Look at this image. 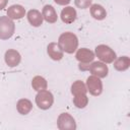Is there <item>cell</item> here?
<instances>
[{
	"label": "cell",
	"instance_id": "cell-17",
	"mask_svg": "<svg viewBox=\"0 0 130 130\" xmlns=\"http://www.w3.org/2000/svg\"><path fill=\"white\" fill-rule=\"evenodd\" d=\"M16 110L20 115H27L32 110V103L27 99H20L16 103Z\"/></svg>",
	"mask_w": 130,
	"mask_h": 130
},
{
	"label": "cell",
	"instance_id": "cell-10",
	"mask_svg": "<svg viewBox=\"0 0 130 130\" xmlns=\"http://www.w3.org/2000/svg\"><path fill=\"white\" fill-rule=\"evenodd\" d=\"M77 17V12L76 9L73 8L72 6H66L62 9L61 13H60V18L61 20L66 23V24H70L72 22H74L76 20Z\"/></svg>",
	"mask_w": 130,
	"mask_h": 130
},
{
	"label": "cell",
	"instance_id": "cell-22",
	"mask_svg": "<svg viewBox=\"0 0 130 130\" xmlns=\"http://www.w3.org/2000/svg\"><path fill=\"white\" fill-rule=\"evenodd\" d=\"M54 1H55L56 4L62 5V6H66V5H68L71 2V0H54Z\"/></svg>",
	"mask_w": 130,
	"mask_h": 130
},
{
	"label": "cell",
	"instance_id": "cell-12",
	"mask_svg": "<svg viewBox=\"0 0 130 130\" xmlns=\"http://www.w3.org/2000/svg\"><path fill=\"white\" fill-rule=\"evenodd\" d=\"M47 53L49 55V57L54 60V61H60L63 59L64 57V52L60 49V47L58 46L57 43H50L47 47Z\"/></svg>",
	"mask_w": 130,
	"mask_h": 130
},
{
	"label": "cell",
	"instance_id": "cell-8",
	"mask_svg": "<svg viewBox=\"0 0 130 130\" xmlns=\"http://www.w3.org/2000/svg\"><path fill=\"white\" fill-rule=\"evenodd\" d=\"M95 55L94 52H92L91 50L87 49V48H80L76 50V54H75V58L79 63L82 64H89L93 61Z\"/></svg>",
	"mask_w": 130,
	"mask_h": 130
},
{
	"label": "cell",
	"instance_id": "cell-7",
	"mask_svg": "<svg viewBox=\"0 0 130 130\" xmlns=\"http://www.w3.org/2000/svg\"><path fill=\"white\" fill-rule=\"evenodd\" d=\"M87 70L92 74L100 78H105L109 73V68L106 65V63L102 61H95L91 62V64L88 66Z\"/></svg>",
	"mask_w": 130,
	"mask_h": 130
},
{
	"label": "cell",
	"instance_id": "cell-16",
	"mask_svg": "<svg viewBox=\"0 0 130 130\" xmlns=\"http://www.w3.org/2000/svg\"><path fill=\"white\" fill-rule=\"evenodd\" d=\"M114 68L117 71H126L130 67V58L128 56H120L114 60Z\"/></svg>",
	"mask_w": 130,
	"mask_h": 130
},
{
	"label": "cell",
	"instance_id": "cell-5",
	"mask_svg": "<svg viewBox=\"0 0 130 130\" xmlns=\"http://www.w3.org/2000/svg\"><path fill=\"white\" fill-rule=\"evenodd\" d=\"M86 89L87 91L94 96H99L100 94H102L103 92V82L101 80L100 77L95 76V75H90L87 77L86 79Z\"/></svg>",
	"mask_w": 130,
	"mask_h": 130
},
{
	"label": "cell",
	"instance_id": "cell-1",
	"mask_svg": "<svg viewBox=\"0 0 130 130\" xmlns=\"http://www.w3.org/2000/svg\"><path fill=\"white\" fill-rule=\"evenodd\" d=\"M78 38L75 34L71 31H65L59 36L57 44L63 52L67 54H73L78 48Z\"/></svg>",
	"mask_w": 130,
	"mask_h": 130
},
{
	"label": "cell",
	"instance_id": "cell-14",
	"mask_svg": "<svg viewBox=\"0 0 130 130\" xmlns=\"http://www.w3.org/2000/svg\"><path fill=\"white\" fill-rule=\"evenodd\" d=\"M26 17H27V20H28L29 24L31 26H35V27L41 26L43 21H44L43 15H42V13L38 9H30V10H28V12L26 13Z\"/></svg>",
	"mask_w": 130,
	"mask_h": 130
},
{
	"label": "cell",
	"instance_id": "cell-11",
	"mask_svg": "<svg viewBox=\"0 0 130 130\" xmlns=\"http://www.w3.org/2000/svg\"><path fill=\"white\" fill-rule=\"evenodd\" d=\"M7 16L11 19H20L25 15V8L20 4H13L7 8Z\"/></svg>",
	"mask_w": 130,
	"mask_h": 130
},
{
	"label": "cell",
	"instance_id": "cell-9",
	"mask_svg": "<svg viewBox=\"0 0 130 130\" xmlns=\"http://www.w3.org/2000/svg\"><path fill=\"white\" fill-rule=\"evenodd\" d=\"M4 61L9 67H16L21 61V56L18 51L14 49H8L4 54Z\"/></svg>",
	"mask_w": 130,
	"mask_h": 130
},
{
	"label": "cell",
	"instance_id": "cell-2",
	"mask_svg": "<svg viewBox=\"0 0 130 130\" xmlns=\"http://www.w3.org/2000/svg\"><path fill=\"white\" fill-rule=\"evenodd\" d=\"M94 55L95 57H98V59L106 64H110L113 63L114 60L117 58V55L115 53V51L107 46V45H98L94 49Z\"/></svg>",
	"mask_w": 130,
	"mask_h": 130
},
{
	"label": "cell",
	"instance_id": "cell-15",
	"mask_svg": "<svg viewBox=\"0 0 130 130\" xmlns=\"http://www.w3.org/2000/svg\"><path fill=\"white\" fill-rule=\"evenodd\" d=\"M89 12H90V15L96 20H103L107 16V11L104 8V6H102L101 4H98V3L90 5Z\"/></svg>",
	"mask_w": 130,
	"mask_h": 130
},
{
	"label": "cell",
	"instance_id": "cell-13",
	"mask_svg": "<svg viewBox=\"0 0 130 130\" xmlns=\"http://www.w3.org/2000/svg\"><path fill=\"white\" fill-rule=\"evenodd\" d=\"M42 15H43L44 20L47 21L48 23H55L58 19V14H57L55 8L50 4H47L43 7Z\"/></svg>",
	"mask_w": 130,
	"mask_h": 130
},
{
	"label": "cell",
	"instance_id": "cell-18",
	"mask_svg": "<svg viewBox=\"0 0 130 130\" xmlns=\"http://www.w3.org/2000/svg\"><path fill=\"white\" fill-rule=\"evenodd\" d=\"M31 87L36 91H40L43 89H47L48 87V82L46 78H44L41 75H37L31 79Z\"/></svg>",
	"mask_w": 130,
	"mask_h": 130
},
{
	"label": "cell",
	"instance_id": "cell-3",
	"mask_svg": "<svg viewBox=\"0 0 130 130\" xmlns=\"http://www.w3.org/2000/svg\"><path fill=\"white\" fill-rule=\"evenodd\" d=\"M15 31V23L13 19L7 15L0 16V40L10 39Z\"/></svg>",
	"mask_w": 130,
	"mask_h": 130
},
{
	"label": "cell",
	"instance_id": "cell-6",
	"mask_svg": "<svg viewBox=\"0 0 130 130\" xmlns=\"http://www.w3.org/2000/svg\"><path fill=\"white\" fill-rule=\"evenodd\" d=\"M57 127L59 130H75V119L68 113H61L57 118Z\"/></svg>",
	"mask_w": 130,
	"mask_h": 130
},
{
	"label": "cell",
	"instance_id": "cell-4",
	"mask_svg": "<svg viewBox=\"0 0 130 130\" xmlns=\"http://www.w3.org/2000/svg\"><path fill=\"white\" fill-rule=\"evenodd\" d=\"M35 102H36V105L38 106L39 109L46 111V110H49L53 106L54 95L50 90L43 89V90L38 91L36 99H35Z\"/></svg>",
	"mask_w": 130,
	"mask_h": 130
},
{
	"label": "cell",
	"instance_id": "cell-19",
	"mask_svg": "<svg viewBox=\"0 0 130 130\" xmlns=\"http://www.w3.org/2000/svg\"><path fill=\"white\" fill-rule=\"evenodd\" d=\"M87 89H86V85L83 81L81 80H76L71 84V93L73 95H77V94H86Z\"/></svg>",
	"mask_w": 130,
	"mask_h": 130
},
{
	"label": "cell",
	"instance_id": "cell-21",
	"mask_svg": "<svg viewBox=\"0 0 130 130\" xmlns=\"http://www.w3.org/2000/svg\"><path fill=\"white\" fill-rule=\"evenodd\" d=\"M92 0H74V4L79 9H86L89 8L91 5Z\"/></svg>",
	"mask_w": 130,
	"mask_h": 130
},
{
	"label": "cell",
	"instance_id": "cell-23",
	"mask_svg": "<svg viewBox=\"0 0 130 130\" xmlns=\"http://www.w3.org/2000/svg\"><path fill=\"white\" fill-rule=\"evenodd\" d=\"M8 3V0H0V10L4 9Z\"/></svg>",
	"mask_w": 130,
	"mask_h": 130
},
{
	"label": "cell",
	"instance_id": "cell-20",
	"mask_svg": "<svg viewBox=\"0 0 130 130\" xmlns=\"http://www.w3.org/2000/svg\"><path fill=\"white\" fill-rule=\"evenodd\" d=\"M73 104L77 109H84L88 104V98L86 94L73 95Z\"/></svg>",
	"mask_w": 130,
	"mask_h": 130
}]
</instances>
